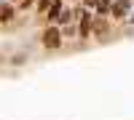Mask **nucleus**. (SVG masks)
<instances>
[{"label": "nucleus", "instance_id": "nucleus-5", "mask_svg": "<svg viewBox=\"0 0 134 120\" xmlns=\"http://www.w3.org/2000/svg\"><path fill=\"white\" fill-rule=\"evenodd\" d=\"M110 5H113V3H110V0H99V14H107V11H110Z\"/></svg>", "mask_w": 134, "mask_h": 120}, {"label": "nucleus", "instance_id": "nucleus-6", "mask_svg": "<svg viewBox=\"0 0 134 120\" xmlns=\"http://www.w3.org/2000/svg\"><path fill=\"white\" fill-rule=\"evenodd\" d=\"M11 16H14V8H3L0 11V21H8Z\"/></svg>", "mask_w": 134, "mask_h": 120}, {"label": "nucleus", "instance_id": "nucleus-1", "mask_svg": "<svg viewBox=\"0 0 134 120\" xmlns=\"http://www.w3.org/2000/svg\"><path fill=\"white\" fill-rule=\"evenodd\" d=\"M40 40H43V48L57 51V48H62V29L59 27H46L43 35H40Z\"/></svg>", "mask_w": 134, "mask_h": 120}, {"label": "nucleus", "instance_id": "nucleus-8", "mask_svg": "<svg viewBox=\"0 0 134 120\" xmlns=\"http://www.w3.org/2000/svg\"><path fill=\"white\" fill-rule=\"evenodd\" d=\"M86 5L88 8H99V0H86Z\"/></svg>", "mask_w": 134, "mask_h": 120}, {"label": "nucleus", "instance_id": "nucleus-7", "mask_svg": "<svg viewBox=\"0 0 134 120\" xmlns=\"http://www.w3.org/2000/svg\"><path fill=\"white\" fill-rule=\"evenodd\" d=\"M32 3H35V0H21V5H19V8H21V11H27V8H32Z\"/></svg>", "mask_w": 134, "mask_h": 120}, {"label": "nucleus", "instance_id": "nucleus-3", "mask_svg": "<svg viewBox=\"0 0 134 120\" xmlns=\"http://www.w3.org/2000/svg\"><path fill=\"white\" fill-rule=\"evenodd\" d=\"M88 32H91V16L83 14V21H81V37H86Z\"/></svg>", "mask_w": 134, "mask_h": 120}, {"label": "nucleus", "instance_id": "nucleus-4", "mask_svg": "<svg viewBox=\"0 0 134 120\" xmlns=\"http://www.w3.org/2000/svg\"><path fill=\"white\" fill-rule=\"evenodd\" d=\"M59 14H62V0H54V5H51V11H48V19H51V21L59 19Z\"/></svg>", "mask_w": 134, "mask_h": 120}, {"label": "nucleus", "instance_id": "nucleus-2", "mask_svg": "<svg viewBox=\"0 0 134 120\" xmlns=\"http://www.w3.org/2000/svg\"><path fill=\"white\" fill-rule=\"evenodd\" d=\"M126 11H129V3H121V0H118V3H113V16H115V19H121Z\"/></svg>", "mask_w": 134, "mask_h": 120}]
</instances>
